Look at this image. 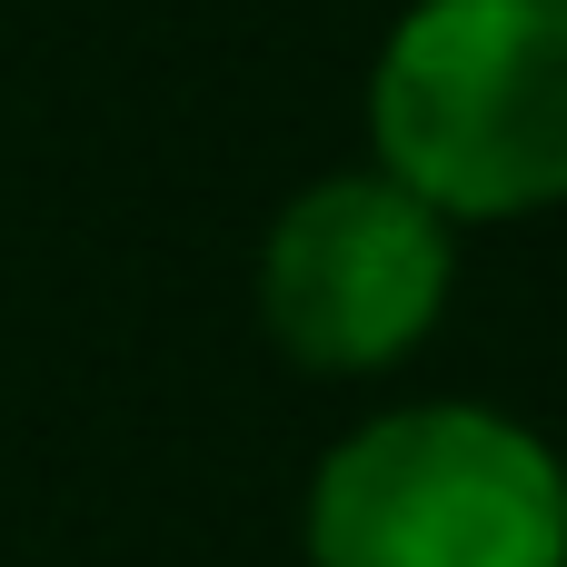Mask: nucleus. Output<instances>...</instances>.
Returning a JSON list of instances; mask_svg holds the SVG:
<instances>
[{
    "label": "nucleus",
    "mask_w": 567,
    "mask_h": 567,
    "mask_svg": "<svg viewBox=\"0 0 567 567\" xmlns=\"http://www.w3.org/2000/svg\"><path fill=\"white\" fill-rule=\"evenodd\" d=\"M379 159L439 219L567 199V0H419L369 90Z\"/></svg>",
    "instance_id": "f257e3e1"
},
{
    "label": "nucleus",
    "mask_w": 567,
    "mask_h": 567,
    "mask_svg": "<svg viewBox=\"0 0 567 567\" xmlns=\"http://www.w3.org/2000/svg\"><path fill=\"white\" fill-rule=\"evenodd\" d=\"M309 567H567V478L488 409L379 419L319 468Z\"/></svg>",
    "instance_id": "f03ea898"
},
{
    "label": "nucleus",
    "mask_w": 567,
    "mask_h": 567,
    "mask_svg": "<svg viewBox=\"0 0 567 567\" xmlns=\"http://www.w3.org/2000/svg\"><path fill=\"white\" fill-rule=\"evenodd\" d=\"M449 299V229L399 179H329L309 189L259 259V309L289 359L309 369H389L429 339Z\"/></svg>",
    "instance_id": "7ed1b4c3"
}]
</instances>
